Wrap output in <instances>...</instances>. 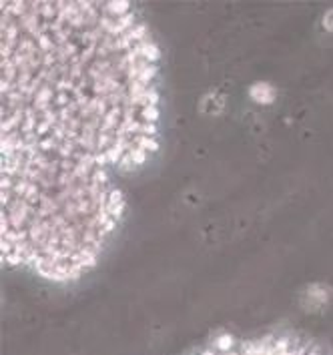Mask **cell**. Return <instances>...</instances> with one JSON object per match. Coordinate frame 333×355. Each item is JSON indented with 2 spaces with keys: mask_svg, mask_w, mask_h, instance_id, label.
I'll return each mask as SVG.
<instances>
[{
  "mask_svg": "<svg viewBox=\"0 0 333 355\" xmlns=\"http://www.w3.org/2000/svg\"><path fill=\"white\" fill-rule=\"evenodd\" d=\"M159 53L125 2H2L0 155L96 173L159 147Z\"/></svg>",
  "mask_w": 333,
  "mask_h": 355,
  "instance_id": "6da1fadb",
  "label": "cell"
},
{
  "mask_svg": "<svg viewBox=\"0 0 333 355\" xmlns=\"http://www.w3.org/2000/svg\"><path fill=\"white\" fill-rule=\"evenodd\" d=\"M0 157L4 263L51 281L91 271L123 217L125 197L114 177Z\"/></svg>",
  "mask_w": 333,
  "mask_h": 355,
  "instance_id": "7a4b0ae2",
  "label": "cell"
},
{
  "mask_svg": "<svg viewBox=\"0 0 333 355\" xmlns=\"http://www.w3.org/2000/svg\"><path fill=\"white\" fill-rule=\"evenodd\" d=\"M191 355H323L314 343L289 336L235 339L227 337Z\"/></svg>",
  "mask_w": 333,
  "mask_h": 355,
  "instance_id": "3957f363",
  "label": "cell"
}]
</instances>
